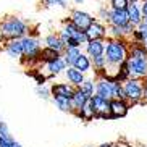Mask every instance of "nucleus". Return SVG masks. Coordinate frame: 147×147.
<instances>
[{"label": "nucleus", "mask_w": 147, "mask_h": 147, "mask_svg": "<svg viewBox=\"0 0 147 147\" xmlns=\"http://www.w3.org/2000/svg\"><path fill=\"white\" fill-rule=\"evenodd\" d=\"M104 57H105V68L107 66H115V68H118L128 58V49H126L125 42L120 39L110 40L105 45Z\"/></svg>", "instance_id": "nucleus-1"}, {"label": "nucleus", "mask_w": 147, "mask_h": 147, "mask_svg": "<svg viewBox=\"0 0 147 147\" xmlns=\"http://www.w3.org/2000/svg\"><path fill=\"white\" fill-rule=\"evenodd\" d=\"M26 31H28V26L26 23L20 20V18L13 16V18H8L5 20L2 24H0V36L5 37V39H21L26 36Z\"/></svg>", "instance_id": "nucleus-2"}, {"label": "nucleus", "mask_w": 147, "mask_h": 147, "mask_svg": "<svg viewBox=\"0 0 147 147\" xmlns=\"http://www.w3.org/2000/svg\"><path fill=\"white\" fill-rule=\"evenodd\" d=\"M142 81L136 78H128L123 84V91H125L126 100H129L133 104H138L139 100H142Z\"/></svg>", "instance_id": "nucleus-3"}, {"label": "nucleus", "mask_w": 147, "mask_h": 147, "mask_svg": "<svg viewBox=\"0 0 147 147\" xmlns=\"http://www.w3.org/2000/svg\"><path fill=\"white\" fill-rule=\"evenodd\" d=\"M126 69L129 78H144L147 74V58H138V57H131L128 55L126 58Z\"/></svg>", "instance_id": "nucleus-4"}, {"label": "nucleus", "mask_w": 147, "mask_h": 147, "mask_svg": "<svg viewBox=\"0 0 147 147\" xmlns=\"http://www.w3.org/2000/svg\"><path fill=\"white\" fill-rule=\"evenodd\" d=\"M89 104H91V108H92V112H94V118L110 120V100L94 94V95H91Z\"/></svg>", "instance_id": "nucleus-5"}, {"label": "nucleus", "mask_w": 147, "mask_h": 147, "mask_svg": "<svg viewBox=\"0 0 147 147\" xmlns=\"http://www.w3.org/2000/svg\"><path fill=\"white\" fill-rule=\"evenodd\" d=\"M21 49H23V57H26L29 61L32 60H39V53H40V45L34 37H21Z\"/></svg>", "instance_id": "nucleus-6"}, {"label": "nucleus", "mask_w": 147, "mask_h": 147, "mask_svg": "<svg viewBox=\"0 0 147 147\" xmlns=\"http://www.w3.org/2000/svg\"><path fill=\"white\" fill-rule=\"evenodd\" d=\"M94 94L100 95V97H104V99H107V100H112L113 99V81L105 78V76H102L99 81L95 82V92Z\"/></svg>", "instance_id": "nucleus-7"}, {"label": "nucleus", "mask_w": 147, "mask_h": 147, "mask_svg": "<svg viewBox=\"0 0 147 147\" xmlns=\"http://www.w3.org/2000/svg\"><path fill=\"white\" fill-rule=\"evenodd\" d=\"M71 23H73L79 31H86L87 28L94 23V18L89 13H86V11L76 10V11H73V15H71Z\"/></svg>", "instance_id": "nucleus-8"}, {"label": "nucleus", "mask_w": 147, "mask_h": 147, "mask_svg": "<svg viewBox=\"0 0 147 147\" xmlns=\"http://www.w3.org/2000/svg\"><path fill=\"white\" fill-rule=\"evenodd\" d=\"M128 104L126 100H120V99H112L110 100V120L115 118H121L128 113Z\"/></svg>", "instance_id": "nucleus-9"}, {"label": "nucleus", "mask_w": 147, "mask_h": 147, "mask_svg": "<svg viewBox=\"0 0 147 147\" xmlns=\"http://www.w3.org/2000/svg\"><path fill=\"white\" fill-rule=\"evenodd\" d=\"M107 18L110 20L113 26H126L129 24V16L126 10H115L113 8L110 13H107Z\"/></svg>", "instance_id": "nucleus-10"}, {"label": "nucleus", "mask_w": 147, "mask_h": 147, "mask_svg": "<svg viewBox=\"0 0 147 147\" xmlns=\"http://www.w3.org/2000/svg\"><path fill=\"white\" fill-rule=\"evenodd\" d=\"M50 92L52 95H58V97H65V99H69L73 97L74 94V89L71 84H66V82H58V84H53L50 87Z\"/></svg>", "instance_id": "nucleus-11"}, {"label": "nucleus", "mask_w": 147, "mask_h": 147, "mask_svg": "<svg viewBox=\"0 0 147 147\" xmlns=\"http://www.w3.org/2000/svg\"><path fill=\"white\" fill-rule=\"evenodd\" d=\"M89 95L87 94H84V92L79 89V87H76L74 89V94H73V97H71V107H73V113L74 112H79L84 105L89 102Z\"/></svg>", "instance_id": "nucleus-12"}, {"label": "nucleus", "mask_w": 147, "mask_h": 147, "mask_svg": "<svg viewBox=\"0 0 147 147\" xmlns=\"http://www.w3.org/2000/svg\"><path fill=\"white\" fill-rule=\"evenodd\" d=\"M87 55L89 57H100V55H104V50H105V44L102 39H91V40H87Z\"/></svg>", "instance_id": "nucleus-13"}, {"label": "nucleus", "mask_w": 147, "mask_h": 147, "mask_svg": "<svg viewBox=\"0 0 147 147\" xmlns=\"http://www.w3.org/2000/svg\"><path fill=\"white\" fill-rule=\"evenodd\" d=\"M65 74H66V79H68V82L71 84L73 87H79L82 84V81H84V73H81V71H78L76 68H73V66H68V68L65 69Z\"/></svg>", "instance_id": "nucleus-14"}, {"label": "nucleus", "mask_w": 147, "mask_h": 147, "mask_svg": "<svg viewBox=\"0 0 147 147\" xmlns=\"http://www.w3.org/2000/svg\"><path fill=\"white\" fill-rule=\"evenodd\" d=\"M86 34H87V39H104L105 36H107V31L105 28L100 24V23H92L91 26L86 29Z\"/></svg>", "instance_id": "nucleus-15"}, {"label": "nucleus", "mask_w": 147, "mask_h": 147, "mask_svg": "<svg viewBox=\"0 0 147 147\" xmlns=\"http://www.w3.org/2000/svg\"><path fill=\"white\" fill-rule=\"evenodd\" d=\"M126 11H128V16H129V23L133 26H138L139 23L142 21V16H141V10L134 2H129L128 7H126Z\"/></svg>", "instance_id": "nucleus-16"}, {"label": "nucleus", "mask_w": 147, "mask_h": 147, "mask_svg": "<svg viewBox=\"0 0 147 147\" xmlns=\"http://www.w3.org/2000/svg\"><path fill=\"white\" fill-rule=\"evenodd\" d=\"M45 44H47L49 49H52V50H55V52H58V53L65 52V49H66L63 40L60 39V36H55V34L47 36V37H45Z\"/></svg>", "instance_id": "nucleus-17"}, {"label": "nucleus", "mask_w": 147, "mask_h": 147, "mask_svg": "<svg viewBox=\"0 0 147 147\" xmlns=\"http://www.w3.org/2000/svg\"><path fill=\"white\" fill-rule=\"evenodd\" d=\"M91 66H92L91 58H89L87 55H84V53H79V57L74 60V63H73V68H76L78 71H81V73L89 71V69H91Z\"/></svg>", "instance_id": "nucleus-18"}, {"label": "nucleus", "mask_w": 147, "mask_h": 147, "mask_svg": "<svg viewBox=\"0 0 147 147\" xmlns=\"http://www.w3.org/2000/svg\"><path fill=\"white\" fill-rule=\"evenodd\" d=\"M7 52H8L10 57H13V58H20V57H23V49H21V42H20V39L10 40V42L7 44Z\"/></svg>", "instance_id": "nucleus-19"}, {"label": "nucleus", "mask_w": 147, "mask_h": 147, "mask_svg": "<svg viewBox=\"0 0 147 147\" xmlns=\"http://www.w3.org/2000/svg\"><path fill=\"white\" fill-rule=\"evenodd\" d=\"M79 53H81L79 47H66L65 49V58H63L66 66H73L74 60L79 57Z\"/></svg>", "instance_id": "nucleus-20"}, {"label": "nucleus", "mask_w": 147, "mask_h": 147, "mask_svg": "<svg viewBox=\"0 0 147 147\" xmlns=\"http://www.w3.org/2000/svg\"><path fill=\"white\" fill-rule=\"evenodd\" d=\"M47 69L50 71V74H58V73H61L63 69H66V63L60 57V58H57V60L47 63Z\"/></svg>", "instance_id": "nucleus-21"}, {"label": "nucleus", "mask_w": 147, "mask_h": 147, "mask_svg": "<svg viewBox=\"0 0 147 147\" xmlns=\"http://www.w3.org/2000/svg\"><path fill=\"white\" fill-rule=\"evenodd\" d=\"M57 58H60V53L55 52V50H52V49H49V47H45L44 50H40V53H39V60L45 61V63H50V61L57 60Z\"/></svg>", "instance_id": "nucleus-22"}, {"label": "nucleus", "mask_w": 147, "mask_h": 147, "mask_svg": "<svg viewBox=\"0 0 147 147\" xmlns=\"http://www.w3.org/2000/svg\"><path fill=\"white\" fill-rule=\"evenodd\" d=\"M53 104L60 108L61 112H73V107H71V100L65 99V97H58V95H53Z\"/></svg>", "instance_id": "nucleus-23"}, {"label": "nucleus", "mask_w": 147, "mask_h": 147, "mask_svg": "<svg viewBox=\"0 0 147 147\" xmlns=\"http://www.w3.org/2000/svg\"><path fill=\"white\" fill-rule=\"evenodd\" d=\"M74 115L76 117H79L81 120H86V121H91V120H94V112H92V108H91V104L87 102L84 107L79 110V112H74Z\"/></svg>", "instance_id": "nucleus-24"}, {"label": "nucleus", "mask_w": 147, "mask_h": 147, "mask_svg": "<svg viewBox=\"0 0 147 147\" xmlns=\"http://www.w3.org/2000/svg\"><path fill=\"white\" fill-rule=\"evenodd\" d=\"M79 89H81L84 94H87L89 97H91V95H94V92H95V84H94L92 79H84L82 84L79 86Z\"/></svg>", "instance_id": "nucleus-25"}, {"label": "nucleus", "mask_w": 147, "mask_h": 147, "mask_svg": "<svg viewBox=\"0 0 147 147\" xmlns=\"http://www.w3.org/2000/svg\"><path fill=\"white\" fill-rule=\"evenodd\" d=\"M113 99L126 100L125 91H123V84L120 81H113Z\"/></svg>", "instance_id": "nucleus-26"}, {"label": "nucleus", "mask_w": 147, "mask_h": 147, "mask_svg": "<svg viewBox=\"0 0 147 147\" xmlns=\"http://www.w3.org/2000/svg\"><path fill=\"white\" fill-rule=\"evenodd\" d=\"M0 147H23V146L20 142H16L10 134V136H0Z\"/></svg>", "instance_id": "nucleus-27"}, {"label": "nucleus", "mask_w": 147, "mask_h": 147, "mask_svg": "<svg viewBox=\"0 0 147 147\" xmlns=\"http://www.w3.org/2000/svg\"><path fill=\"white\" fill-rule=\"evenodd\" d=\"M138 31L141 32V42H142V47L147 50V26L142 21L138 24Z\"/></svg>", "instance_id": "nucleus-28"}, {"label": "nucleus", "mask_w": 147, "mask_h": 147, "mask_svg": "<svg viewBox=\"0 0 147 147\" xmlns=\"http://www.w3.org/2000/svg\"><path fill=\"white\" fill-rule=\"evenodd\" d=\"M91 63H94V66L97 69H105V57L100 55V57H94Z\"/></svg>", "instance_id": "nucleus-29"}, {"label": "nucleus", "mask_w": 147, "mask_h": 147, "mask_svg": "<svg viewBox=\"0 0 147 147\" xmlns=\"http://www.w3.org/2000/svg\"><path fill=\"white\" fill-rule=\"evenodd\" d=\"M128 0H112V7L115 10H126V7H128Z\"/></svg>", "instance_id": "nucleus-30"}, {"label": "nucleus", "mask_w": 147, "mask_h": 147, "mask_svg": "<svg viewBox=\"0 0 147 147\" xmlns=\"http://www.w3.org/2000/svg\"><path fill=\"white\" fill-rule=\"evenodd\" d=\"M37 94H39V97H42V99H49L50 91H49L47 87H44V84H40V86L37 87Z\"/></svg>", "instance_id": "nucleus-31"}, {"label": "nucleus", "mask_w": 147, "mask_h": 147, "mask_svg": "<svg viewBox=\"0 0 147 147\" xmlns=\"http://www.w3.org/2000/svg\"><path fill=\"white\" fill-rule=\"evenodd\" d=\"M0 136H10L8 125H7L5 121H0Z\"/></svg>", "instance_id": "nucleus-32"}, {"label": "nucleus", "mask_w": 147, "mask_h": 147, "mask_svg": "<svg viewBox=\"0 0 147 147\" xmlns=\"http://www.w3.org/2000/svg\"><path fill=\"white\" fill-rule=\"evenodd\" d=\"M45 3L49 7H53V5H60V7H66V2L65 0H45Z\"/></svg>", "instance_id": "nucleus-33"}, {"label": "nucleus", "mask_w": 147, "mask_h": 147, "mask_svg": "<svg viewBox=\"0 0 147 147\" xmlns=\"http://www.w3.org/2000/svg\"><path fill=\"white\" fill-rule=\"evenodd\" d=\"M141 15H144V16H147V0L144 2V5H142V13Z\"/></svg>", "instance_id": "nucleus-34"}, {"label": "nucleus", "mask_w": 147, "mask_h": 147, "mask_svg": "<svg viewBox=\"0 0 147 147\" xmlns=\"http://www.w3.org/2000/svg\"><path fill=\"white\" fill-rule=\"evenodd\" d=\"M142 99H144V100H147V84L142 87Z\"/></svg>", "instance_id": "nucleus-35"}, {"label": "nucleus", "mask_w": 147, "mask_h": 147, "mask_svg": "<svg viewBox=\"0 0 147 147\" xmlns=\"http://www.w3.org/2000/svg\"><path fill=\"white\" fill-rule=\"evenodd\" d=\"M99 147H113V144L112 142H107V144H102V146H99Z\"/></svg>", "instance_id": "nucleus-36"}, {"label": "nucleus", "mask_w": 147, "mask_h": 147, "mask_svg": "<svg viewBox=\"0 0 147 147\" xmlns=\"http://www.w3.org/2000/svg\"><path fill=\"white\" fill-rule=\"evenodd\" d=\"M142 20H144V21H142V23H144V24H146V26H147V16H144V18H142Z\"/></svg>", "instance_id": "nucleus-37"}, {"label": "nucleus", "mask_w": 147, "mask_h": 147, "mask_svg": "<svg viewBox=\"0 0 147 147\" xmlns=\"http://www.w3.org/2000/svg\"><path fill=\"white\" fill-rule=\"evenodd\" d=\"M74 2H76V3H81V2H84V0H74Z\"/></svg>", "instance_id": "nucleus-38"}, {"label": "nucleus", "mask_w": 147, "mask_h": 147, "mask_svg": "<svg viewBox=\"0 0 147 147\" xmlns=\"http://www.w3.org/2000/svg\"><path fill=\"white\" fill-rule=\"evenodd\" d=\"M146 84H147V74H146Z\"/></svg>", "instance_id": "nucleus-39"}, {"label": "nucleus", "mask_w": 147, "mask_h": 147, "mask_svg": "<svg viewBox=\"0 0 147 147\" xmlns=\"http://www.w3.org/2000/svg\"><path fill=\"white\" fill-rule=\"evenodd\" d=\"M0 121H2V120H0Z\"/></svg>", "instance_id": "nucleus-40"}]
</instances>
